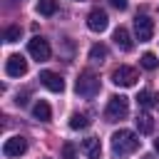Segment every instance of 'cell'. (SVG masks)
<instances>
[{
	"mask_svg": "<svg viewBox=\"0 0 159 159\" xmlns=\"http://www.w3.org/2000/svg\"><path fill=\"white\" fill-rule=\"evenodd\" d=\"M137 147H139V137H137L134 132H129V129H119V132L112 134V152H114V154L124 157V154L137 152Z\"/></svg>",
	"mask_w": 159,
	"mask_h": 159,
	"instance_id": "6da1fadb",
	"label": "cell"
},
{
	"mask_svg": "<svg viewBox=\"0 0 159 159\" xmlns=\"http://www.w3.org/2000/svg\"><path fill=\"white\" fill-rule=\"evenodd\" d=\"M75 89H77V94L80 97H87V99H92L99 89H102V84H99V77L94 75V72H82L80 77H77V82H75Z\"/></svg>",
	"mask_w": 159,
	"mask_h": 159,
	"instance_id": "7a4b0ae2",
	"label": "cell"
},
{
	"mask_svg": "<svg viewBox=\"0 0 159 159\" xmlns=\"http://www.w3.org/2000/svg\"><path fill=\"white\" fill-rule=\"evenodd\" d=\"M127 114H129V99H127L124 94L109 97L107 109H104V119H107V122H119V119H124Z\"/></svg>",
	"mask_w": 159,
	"mask_h": 159,
	"instance_id": "3957f363",
	"label": "cell"
},
{
	"mask_svg": "<svg viewBox=\"0 0 159 159\" xmlns=\"http://www.w3.org/2000/svg\"><path fill=\"white\" fill-rule=\"evenodd\" d=\"M137 80H139L137 70L134 67H127V65H122V67H117L112 72V82L117 87H132V84H137Z\"/></svg>",
	"mask_w": 159,
	"mask_h": 159,
	"instance_id": "277c9868",
	"label": "cell"
},
{
	"mask_svg": "<svg viewBox=\"0 0 159 159\" xmlns=\"http://www.w3.org/2000/svg\"><path fill=\"white\" fill-rule=\"evenodd\" d=\"M134 32H137V40L139 42L152 40V35H154V20L149 15H137L134 17Z\"/></svg>",
	"mask_w": 159,
	"mask_h": 159,
	"instance_id": "5b68a950",
	"label": "cell"
},
{
	"mask_svg": "<svg viewBox=\"0 0 159 159\" xmlns=\"http://www.w3.org/2000/svg\"><path fill=\"white\" fill-rule=\"evenodd\" d=\"M27 52L35 57V60H50V55H52V50H50V42L45 40V37H40V35H35L30 42H27Z\"/></svg>",
	"mask_w": 159,
	"mask_h": 159,
	"instance_id": "8992f818",
	"label": "cell"
},
{
	"mask_svg": "<svg viewBox=\"0 0 159 159\" xmlns=\"http://www.w3.org/2000/svg\"><path fill=\"white\" fill-rule=\"evenodd\" d=\"M107 25H109V17H107V12H104L102 7L89 10V15H87V27H89L92 32H102V30H107Z\"/></svg>",
	"mask_w": 159,
	"mask_h": 159,
	"instance_id": "52a82bcc",
	"label": "cell"
},
{
	"mask_svg": "<svg viewBox=\"0 0 159 159\" xmlns=\"http://www.w3.org/2000/svg\"><path fill=\"white\" fill-rule=\"evenodd\" d=\"M5 72H7V77H22V75L27 72L25 57H22V55H10V57L5 60Z\"/></svg>",
	"mask_w": 159,
	"mask_h": 159,
	"instance_id": "ba28073f",
	"label": "cell"
},
{
	"mask_svg": "<svg viewBox=\"0 0 159 159\" xmlns=\"http://www.w3.org/2000/svg\"><path fill=\"white\" fill-rule=\"evenodd\" d=\"M25 149H27V139L25 137H10L2 144V154L5 157H20V154H25Z\"/></svg>",
	"mask_w": 159,
	"mask_h": 159,
	"instance_id": "9c48e42d",
	"label": "cell"
},
{
	"mask_svg": "<svg viewBox=\"0 0 159 159\" xmlns=\"http://www.w3.org/2000/svg\"><path fill=\"white\" fill-rule=\"evenodd\" d=\"M40 82H42L50 92H62V89H65V80H62L57 72H52V70H42V72H40Z\"/></svg>",
	"mask_w": 159,
	"mask_h": 159,
	"instance_id": "30bf717a",
	"label": "cell"
},
{
	"mask_svg": "<svg viewBox=\"0 0 159 159\" xmlns=\"http://www.w3.org/2000/svg\"><path fill=\"white\" fill-rule=\"evenodd\" d=\"M112 40H114V45H117V47H119L122 52H129V50L134 47V42H132V37H129V30H127V27H122V25H119V27L114 30V35H112Z\"/></svg>",
	"mask_w": 159,
	"mask_h": 159,
	"instance_id": "8fae6325",
	"label": "cell"
},
{
	"mask_svg": "<svg viewBox=\"0 0 159 159\" xmlns=\"http://www.w3.org/2000/svg\"><path fill=\"white\" fill-rule=\"evenodd\" d=\"M82 154H84L87 159H99V157H102V144H99V139H97V137L82 139Z\"/></svg>",
	"mask_w": 159,
	"mask_h": 159,
	"instance_id": "7c38bea8",
	"label": "cell"
},
{
	"mask_svg": "<svg viewBox=\"0 0 159 159\" xmlns=\"http://www.w3.org/2000/svg\"><path fill=\"white\" fill-rule=\"evenodd\" d=\"M32 114H35V119H40V122H50V117H52V109H50V104H47L45 99H40V102H35V107H32Z\"/></svg>",
	"mask_w": 159,
	"mask_h": 159,
	"instance_id": "4fadbf2b",
	"label": "cell"
},
{
	"mask_svg": "<svg viewBox=\"0 0 159 159\" xmlns=\"http://www.w3.org/2000/svg\"><path fill=\"white\" fill-rule=\"evenodd\" d=\"M137 129H139V134H152L154 132V119H152V114H139L137 117Z\"/></svg>",
	"mask_w": 159,
	"mask_h": 159,
	"instance_id": "5bb4252c",
	"label": "cell"
},
{
	"mask_svg": "<svg viewBox=\"0 0 159 159\" xmlns=\"http://www.w3.org/2000/svg\"><path fill=\"white\" fill-rule=\"evenodd\" d=\"M89 60H92V62H99V65H102V62L107 60V47H104L102 42L92 45V47H89Z\"/></svg>",
	"mask_w": 159,
	"mask_h": 159,
	"instance_id": "9a60e30c",
	"label": "cell"
},
{
	"mask_svg": "<svg viewBox=\"0 0 159 159\" xmlns=\"http://www.w3.org/2000/svg\"><path fill=\"white\" fill-rule=\"evenodd\" d=\"M37 12L45 15V17L55 15L57 12V0H37Z\"/></svg>",
	"mask_w": 159,
	"mask_h": 159,
	"instance_id": "2e32d148",
	"label": "cell"
},
{
	"mask_svg": "<svg viewBox=\"0 0 159 159\" xmlns=\"http://www.w3.org/2000/svg\"><path fill=\"white\" fill-rule=\"evenodd\" d=\"M87 127H89V117L87 114H80L77 112V114L70 117V129H87Z\"/></svg>",
	"mask_w": 159,
	"mask_h": 159,
	"instance_id": "e0dca14e",
	"label": "cell"
},
{
	"mask_svg": "<svg viewBox=\"0 0 159 159\" xmlns=\"http://www.w3.org/2000/svg\"><path fill=\"white\" fill-rule=\"evenodd\" d=\"M139 65H142L144 70H157V67H159V60H157L154 52H144L142 60H139Z\"/></svg>",
	"mask_w": 159,
	"mask_h": 159,
	"instance_id": "ac0fdd59",
	"label": "cell"
},
{
	"mask_svg": "<svg viewBox=\"0 0 159 159\" xmlns=\"http://www.w3.org/2000/svg\"><path fill=\"white\" fill-rule=\"evenodd\" d=\"M20 35H22V30H20L17 25H10V27H5L2 40H5V42H17V40H20Z\"/></svg>",
	"mask_w": 159,
	"mask_h": 159,
	"instance_id": "d6986e66",
	"label": "cell"
},
{
	"mask_svg": "<svg viewBox=\"0 0 159 159\" xmlns=\"http://www.w3.org/2000/svg\"><path fill=\"white\" fill-rule=\"evenodd\" d=\"M157 99H159V97H154V94H152L149 89H142V92H139V97H137L139 107H152V104H154Z\"/></svg>",
	"mask_w": 159,
	"mask_h": 159,
	"instance_id": "ffe728a7",
	"label": "cell"
},
{
	"mask_svg": "<svg viewBox=\"0 0 159 159\" xmlns=\"http://www.w3.org/2000/svg\"><path fill=\"white\" fill-rule=\"evenodd\" d=\"M109 5H112V7H117V10H127L129 0H109Z\"/></svg>",
	"mask_w": 159,
	"mask_h": 159,
	"instance_id": "44dd1931",
	"label": "cell"
},
{
	"mask_svg": "<svg viewBox=\"0 0 159 159\" xmlns=\"http://www.w3.org/2000/svg\"><path fill=\"white\" fill-rule=\"evenodd\" d=\"M154 149H157V152H159V137H157V139H154Z\"/></svg>",
	"mask_w": 159,
	"mask_h": 159,
	"instance_id": "7402d4cb",
	"label": "cell"
},
{
	"mask_svg": "<svg viewBox=\"0 0 159 159\" xmlns=\"http://www.w3.org/2000/svg\"><path fill=\"white\" fill-rule=\"evenodd\" d=\"M142 159H154V157H149V154H144V157H142Z\"/></svg>",
	"mask_w": 159,
	"mask_h": 159,
	"instance_id": "603a6c76",
	"label": "cell"
},
{
	"mask_svg": "<svg viewBox=\"0 0 159 159\" xmlns=\"http://www.w3.org/2000/svg\"><path fill=\"white\" fill-rule=\"evenodd\" d=\"M20 2H22V0H20Z\"/></svg>",
	"mask_w": 159,
	"mask_h": 159,
	"instance_id": "cb8c5ba5",
	"label": "cell"
}]
</instances>
